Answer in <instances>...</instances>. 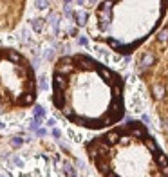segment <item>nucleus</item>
Listing matches in <instances>:
<instances>
[{"instance_id":"obj_1","label":"nucleus","mask_w":168,"mask_h":177,"mask_svg":"<svg viewBox=\"0 0 168 177\" xmlns=\"http://www.w3.org/2000/svg\"><path fill=\"white\" fill-rule=\"evenodd\" d=\"M98 22H100V27L101 31H107L109 25H110V20H112V9H110V4H101V9H98Z\"/></svg>"},{"instance_id":"obj_2","label":"nucleus","mask_w":168,"mask_h":177,"mask_svg":"<svg viewBox=\"0 0 168 177\" xmlns=\"http://www.w3.org/2000/svg\"><path fill=\"white\" fill-rule=\"evenodd\" d=\"M72 58H61L60 61H58V65H56V72H60V74H69V72H72L74 71V65H72Z\"/></svg>"},{"instance_id":"obj_3","label":"nucleus","mask_w":168,"mask_h":177,"mask_svg":"<svg viewBox=\"0 0 168 177\" xmlns=\"http://www.w3.org/2000/svg\"><path fill=\"white\" fill-rule=\"evenodd\" d=\"M74 61H76L80 67H83V69H94V67L98 65L92 58H89V56H85V54H78V56H74Z\"/></svg>"},{"instance_id":"obj_4","label":"nucleus","mask_w":168,"mask_h":177,"mask_svg":"<svg viewBox=\"0 0 168 177\" xmlns=\"http://www.w3.org/2000/svg\"><path fill=\"white\" fill-rule=\"evenodd\" d=\"M65 87H67V76L60 74V72H54V81H52V89L61 92Z\"/></svg>"},{"instance_id":"obj_5","label":"nucleus","mask_w":168,"mask_h":177,"mask_svg":"<svg viewBox=\"0 0 168 177\" xmlns=\"http://www.w3.org/2000/svg\"><path fill=\"white\" fill-rule=\"evenodd\" d=\"M121 139V130H110L103 136V141L109 145V147H112V145H116L118 141Z\"/></svg>"},{"instance_id":"obj_6","label":"nucleus","mask_w":168,"mask_h":177,"mask_svg":"<svg viewBox=\"0 0 168 177\" xmlns=\"http://www.w3.org/2000/svg\"><path fill=\"white\" fill-rule=\"evenodd\" d=\"M154 61H155V58H154V54L152 53H145L143 56H141V60H139V69L143 71V69H148L150 65H154Z\"/></svg>"},{"instance_id":"obj_7","label":"nucleus","mask_w":168,"mask_h":177,"mask_svg":"<svg viewBox=\"0 0 168 177\" xmlns=\"http://www.w3.org/2000/svg\"><path fill=\"white\" fill-rule=\"evenodd\" d=\"M74 22L78 24V25H87V20H89V13L87 11H76L74 13Z\"/></svg>"},{"instance_id":"obj_8","label":"nucleus","mask_w":168,"mask_h":177,"mask_svg":"<svg viewBox=\"0 0 168 177\" xmlns=\"http://www.w3.org/2000/svg\"><path fill=\"white\" fill-rule=\"evenodd\" d=\"M52 103H54L58 109H64V107H65V96L61 94L60 90H54V96H52Z\"/></svg>"},{"instance_id":"obj_9","label":"nucleus","mask_w":168,"mask_h":177,"mask_svg":"<svg viewBox=\"0 0 168 177\" xmlns=\"http://www.w3.org/2000/svg\"><path fill=\"white\" fill-rule=\"evenodd\" d=\"M33 101H35V92L29 90V92H25V94L20 98V105H31Z\"/></svg>"},{"instance_id":"obj_10","label":"nucleus","mask_w":168,"mask_h":177,"mask_svg":"<svg viewBox=\"0 0 168 177\" xmlns=\"http://www.w3.org/2000/svg\"><path fill=\"white\" fill-rule=\"evenodd\" d=\"M152 94H154V98H163L164 96V87L163 85H159V83H155V85H152Z\"/></svg>"},{"instance_id":"obj_11","label":"nucleus","mask_w":168,"mask_h":177,"mask_svg":"<svg viewBox=\"0 0 168 177\" xmlns=\"http://www.w3.org/2000/svg\"><path fill=\"white\" fill-rule=\"evenodd\" d=\"M98 72H100V76H101L105 81H110V78H116L109 69H105V67H98Z\"/></svg>"},{"instance_id":"obj_12","label":"nucleus","mask_w":168,"mask_h":177,"mask_svg":"<svg viewBox=\"0 0 168 177\" xmlns=\"http://www.w3.org/2000/svg\"><path fill=\"white\" fill-rule=\"evenodd\" d=\"M31 27H33L36 33H40V31L44 29V20H42V18H35V20H31Z\"/></svg>"},{"instance_id":"obj_13","label":"nucleus","mask_w":168,"mask_h":177,"mask_svg":"<svg viewBox=\"0 0 168 177\" xmlns=\"http://www.w3.org/2000/svg\"><path fill=\"white\" fill-rule=\"evenodd\" d=\"M155 161H157V164H161V168L168 166V157H166L164 154H161V152H157V155H155Z\"/></svg>"},{"instance_id":"obj_14","label":"nucleus","mask_w":168,"mask_h":177,"mask_svg":"<svg viewBox=\"0 0 168 177\" xmlns=\"http://www.w3.org/2000/svg\"><path fill=\"white\" fill-rule=\"evenodd\" d=\"M6 56H7V60L15 61V63H18V61L22 60V56H20V53H16V51H7V53H6Z\"/></svg>"},{"instance_id":"obj_15","label":"nucleus","mask_w":168,"mask_h":177,"mask_svg":"<svg viewBox=\"0 0 168 177\" xmlns=\"http://www.w3.org/2000/svg\"><path fill=\"white\" fill-rule=\"evenodd\" d=\"M145 145H146V148H148V150H152V152H159V150H157L155 141H154L152 138H146V139H145Z\"/></svg>"},{"instance_id":"obj_16","label":"nucleus","mask_w":168,"mask_h":177,"mask_svg":"<svg viewBox=\"0 0 168 177\" xmlns=\"http://www.w3.org/2000/svg\"><path fill=\"white\" fill-rule=\"evenodd\" d=\"M64 172L69 175V177H76V172H74V168L69 164V163H64Z\"/></svg>"},{"instance_id":"obj_17","label":"nucleus","mask_w":168,"mask_h":177,"mask_svg":"<svg viewBox=\"0 0 168 177\" xmlns=\"http://www.w3.org/2000/svg\"><path fill=\"white\" fill-rule=\"evenodd\" d=\"M44 114H45V110H44V107H40V105H35V118H38V119H42V118H44Z\"/></svg>"},{"instance_id":"obj_18","label":"nucleus","mask_w":168,"mask_h":177,"mask_svg":"<svg viewBox=\"0 0 168 177\" xmlns=\"http://www.w3.org/2000/svg\"><path fill=\"white\" fill-rule=\"evenodd\" d=\"M157 40L159 42H168V29H163L157 33Z\"/></svg>"},{"instance_id":"obj_19","label":"nucleus","mask_w":168,"mask_h":177,"mask_svg":"<svg viewBox=\"0 0 168 177\" xmlns=\"http://www.w3.org/2000/svg\"><path fill=\"white\" fill-rule=\"evenodd\" d=\"M40 125H42V119L35 118L33 121H31V128H33V130H38V128H40Z\"/></svg>"},{"instance_id":"obj_20","label":"nucleus","mask_w":168,"mask_h":177,"mask_svg":"<svg viewBox=\"0 0 168 177\" xmlns=\"http://www.w3.org/2000/svg\"><path fill=\"white\" fill-rule=\"evenodd\" d=\"M22 143H24V139H22V138H13V139H11V145H13L15 148H18Z\"/></svg>"},{"instance_id":"obj_21","label":"nucleus","mask_w":168,"mask_h":177,"mask_svg":"<svg viewBox=\"0 0 168 177\" xmlns=\"http://www.w3.org/2000/svg\"><path fill=\"white\" fill-rule=\"evenodd\" d=\"M51 25H52V29H54V31H58V16L56 15L51 16Z\"/></svg>"},{"instance_id":"obj_22","label":"nucleus","mask_w":168,"mask_h":177,"mask_svg":"<svg viewBox=\"0 0 168 177\" xmlns=\"http://www.w3.org/2000/svg\"><path fill=\"white\" fill-rule=\"evenodd\" d=\"M119 143H121V145H128V143H130V136H121Z\"/></svg>"},{"instance_id":"obj_23","label":"nucleus","mask_w":168,"mask_h":177,"mask_svg":"<svg viewBox=\"0 0 168 177\" xmlns=\"http://www.w3.org/2000/svg\"><path fill=\"white\" fill-rule=\"evenodd\" d=\"M35 6H36L38 9H45V7L49 6V2H35Z\"/></svg>"},{"instance_id":"obj_24","label":"nucleus","mask_w":168,"mask_h":177,"mask_svg":"<svg viewBox=\"0 0 168 177\" xmlns=\"http://www.w3.org/2000/svg\"><path fill=\"white\" fill-rule=\"evenodd\" d=\"M61 110H64V114H65V116H69V118H72V110H71L69 107H64V109H61Z\"/></svg>"},{"instance_id":"obj_25","label":"nucleus","mask_w":168,"mask_h":177,"mask_svg":"<svg viewBox=\"0 0 168 177\" xmlns=\"http://www.w3.org/2000/svg\"><path fill=\"white\" fill-rule=\"evenodd\" d=\"M40 89H47V81H45V78H40Z\"/></svg>"},{"instance_id":"obj_26","label":"nucleus","mask_w":168,"mask_h":177,"mask_svg":"<svg viewBox=\"0 0 168 177\" xmlns=\"http://www.w3.org/2000/svg\"><path fill=\"white\" fill-rule=\"evenodd\" d=\"M13 163H15L16 166H22V164H24V161L20 159V157H13Z\"/></svg>"},{"instance_id":"obj_27","label":"nucleus","mask_w":168,"mask_h":177,"mask_svg":"<svg viewBox=\"0 0 168 177\" xmlns=\"http://www.w3.org/2000/svg\"><path fill=\"white\" fill-rule=\"evenodd\" d=\"M78 44H80V45H87V38H85V36H81V38L78 40Z\"/></svg>"},{"instance_id":"obj_28","label":"nucleus","mask_w":168,"mask_h":177,"mask_svg":"<svg viewBox=\"0 0 168 177\" xmlns=\"http://www.w3.org/2000/svg\"><path fill=\"white\" fill-rule=\"evenodd\" d=\"M52 136H54V138H60L61 134H60V130H58V128H52Z\"/></svg>"},{"instance_id":"obj_29","label":"nucleus","mask_w":168,"mask_h":177,"mask_svg":"<svg viewBox=\"0 0 168 177\" xmlns=\"http://www.w3.org/2000/svg\"><path fill=\"white\" fill-rule=\"evenodd\" d=\"M54 123H56V121L52 119V118H51V119H47V127H54Z\"/></svg>"},{"instance_id":"obj_30","label":"nucleus","mask_w":168,"mask_h":177,"mask_svg":"<svg viewBox=\"0 0 168 177\" xmlns=\"http://www.w3.org/2000/svg\"><path fill=\"white\" fill-rule=\"evenodd\" d=\"M36 134H38V136H45V130H44V128H38Z\"/></svg>"},{"instance_id":"obj_31","label":"nucleus","mask_w":168,"mask_h":177,"mask_svg":"<svg viewBox=\"0 0 168 177\" xmlns=\"http://www.w3.org/2000/svg\"><path fill=\"white\" fill-rule=\"evenodd\" d=\"M163 175H166V177H168V166H164V168H163Z\"/></svg>"},{"instance_id":"obj_32","label":"nucleus","mask_w":168,"mask_h":177,"mask_svg":"<svg viewBox=\"0 0 168 177\" xmlns=\"http://www.w3.org/2000/svg\"><path fill=\"white\" fill-rule=\"evenodd\" d=\"M107 177H118V175H116V172H110V173H107Z\"/></svg>"},{"instance_id":"obj_33","label":"nucleus","mask_w":168,"mask_h":177,"mask_svg":"<svg viewBox=\"0 0 168 177\" xmlns=\"http://www.w3.org/2000/svg\"><path fill=\"white\" fill-rule=\"evenodd\" d=\"M0 128H4V123H0Z\"/></svg>"},{"instance_id":"obj_34","label":"nucleus","mask_w":168,"mask_h":177,"mask_svg":"<svg viewBox=\"0 0 168 177\" xmlns=\"http://www.w3.org/2000/svg\"><path fill=\"white\" fill-rule=\"evenodd\" d=\"M0 177H9V175H0Z\"/></svg>"}]
</instances>
